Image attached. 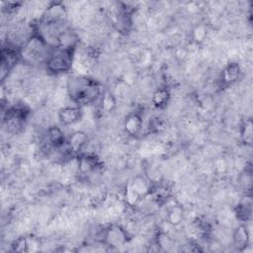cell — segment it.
I'll list each match as a JSON object with an SVG mask.
<instances>
[{"instance_id":"obj_5","label":"cell","mask_w":253,"mask_h":253,"mask_svg":"<svg viewBox=\"0 0 253 253\" xmlns=\"http://www.w3.org/2000/svg\"><path fill=\"white\" fill-rule=\"evenodd\" d=\"M67 15V9L64 4L61 2H49L40 21L54 26H65Z\"/></svg>"},{"instance_id":"obj_6","label":"cell","mask_w":253,"mask_h":253,"mask_svg":"<svg viewBox=\"0 0 253 253\" xmlns=\"http://www.w3.org/2000/svg\"><path fill=\"white\" fill-rule=\"evenodd\" d=\"M128 240V232L119 224H112L105 229L103 242L109 246L117 247L125 245Z\"/></svg>"},{"instance_id":"obj_3","label":"cell","mask_w":253,"mask_h":253,"mask_svg":"<svg viewBox=\"0 0 253 253\" xmlns=\"http://www.w3.org/2000/svg\"><path fill=\"white\" fill-rule=\"evenodd\" d=\"M75 49H63L53 47L46 62V70L54 75H59L70 71L73 67Z\"/></svg>"},{"instance_id":"obj_12","label":"cell","mask_w":253,"mask_h":253,"mask_svg":"<svg viewBox=\"0 0 253 253\" xmlns=\"http://www.w3.org/2000/svg\"><path fill=\"white\" fill-rule=\"evenodd\" d=\"M250 233L246 225L237 226L232 232V242L238 250H244L249 244Z\"/></svg>"},{"instance_id":"obj_1","label":"cell","mask_w":253,"mask_h":253,"mask_svg":"<svg viewBox=\"0 0 253 253\" xmlns=\"http://www.w3.org/2000/svg\"><path fill=\"white\" fill-rule=\"evenodd\" d=\"M66 91L76 106L95 103L103 94L102 87L94 80L84 76H72L66 80Z\"/></svg>"},{"instance_id":"obj_14","label":"cell","mask_w":253,"mask_h":253,"mask_svg":"<svg viewBox=\"0 0 253 253\" xmlns=\"http://www.w3.org/2000/svg\"><path fill=\"white\" fill-rule=\"evenodd\" d=\"M165 213V221L171 226H178L184 219V210L178 204L167 209Z\"/></svg>"},{"instance_id":"obj_4","label":"cell","mask_w":253,"mask_h":253,"mask_svg":"<svg viewBox=\"0 0 253 253\" xmlns=\"http://www.w3.org/2000/svg\"><path fill=\"white\" fill-rule=\"evenodd\" d=\"M27 111L23 108L12 107L7 109V111L3 114V125L6 127L7 132L16 134L19 133L26 122Z\"/></svg>"},{"instance_id":"obj_22","label":"cell","mask_w":253,"mask_h":253,"mask_svg":"<svg viewBox=\"0 0 253 253\" xmlns=\"http://www.w3.org/2000/svg\"><path fill=\"white\" fill-rule=\"evenodd\" d=\"M208 36L207 26L204 24H198L192 31V38L196 43H202Z\"/></svg>"},{"instance_id":"obj_11","label":"cell","mask_w":253,"mask_h":253,"mask_svg":"<svg viewBox=\"0 0 253 253\" xmlns=\"http://www.w3.org/2000/svg\"><path fill=\"white\" fill-rule=\"evenodd\" d=\"M240 74H241L240 65L235 61L229 62L221 70L220 81L225 86L232 85L239 79Z\"/></svg>"},{"instance_id":"obj_23","label":"cell","mask_w":253,"mask_h":253,"mask_svg":"<svg viewBox=\"0 0 253 253\" xmlns=\"http://www.w3.org/2000/svg\"><path fill=\"white\" fill-rule=\"evenodd\" d=\"M11 250L14 252H28L29 251L28 238L21 236L15 239L11 243Z\"/></svg>"},{"instance_id":"obj_20","label":"cell","mask_w":253,"mask_h":253,"mask_svg":"<svg viewBox=\"0 0 253 253\" xmlns=\"http://www.w3.org/2000/svg\"><path fill=\"white\" fill-rule=\"evenodd\" d=\"M240 136L245 144L251 145L253 139L252 122L250 119H245L240 125Z\"/></svg>"},{"instance_id":"obj_15","label":"cell","mask_w":253,"mask_h":253,"mask_svg":"<svg viewBox=\"0 0 253 253\" xmlns=\"http://www.w3.org/2000/svg\"><path fill=\"white\" fill-rule=\"evenodd\" d=\"M251 199L250 197H245L234 209V214L236 219L240 221H248L251 218Z\"/></svg>"},{"instance_id":"obj_19","label":"cell","mask_w":253,"mask_h":253,"mask_svg":"<svg viewBox=\"0 0 253 253\" xmlns=\"http://www.w3.org/2000/svg\"><path fill=\"white\" fill-rule=\"evenodd\" d=\"M131 186L136 190V192L141 196L145 197L146 195L150 194L151 190V182L150 180L146 179L145 177L142 176H136L133 178L132 181H129Z\"/></svg>"},{"instance_id":"obj_9","label":"cell","mask_w":253,"mask_h":253,"mask_svg":"<svg viewBox=\"0 0 253 253\" xmlns=\"http://www.w3.org/2000/svg\"><path fill=\"white\" fill-rule=\"evenodd\" d=\"M143 126V120L140 114L136 112H131L127 114L124 120V128L126 134L129 136H137Z\"/></svg>"},{"instance_id":"obj_10","label":"cell","mask_w":253,"mask_h":253,"mask_svg":"<svg viewBox=\"0 0 253 253\" xmlns=\"http://www.w3.org/2000/svg\"><path fill=\"white\" fill-rule=\"evenodd\" d=\"M88 142H89V136L87 132L81 129L73 131L67 139V143L69 145L70 150L75 154L80 153L86 147Z\"/></svg>"},{"instance_id":"obj_21","label":"cell","mask_w":253,"mask_h":253,"mask_svg":"<svg viewBox=\"0 0 253 253\" xmlns=\"http://www.w3.org/2000/svg\"><path fill=\"white\" fill-rule=\"evenodd\" d=\"M167 122L164 118L159 116L152 117L148 122V130L151 133H160L166 129Z\"/></svg>"},{"instance_id":"obj_17","label":"cell","mask_w":253,"mask_h":253,"mask_svg":"<svg viewBox=\"0 0 253 253\" xmlns=\"http://www.w3.org/2000/svg\"><path fill=\"white\" fill-rule=\"evenodd\" d=\"M142 200V197L134 190L130 182H128L124 191V202L128 208L137 207Z\"/></svg>"},{"instance_id":"obj_2","label":"cell","mask_w":253,"mask_h":253,"mask_svg":"<svg viewBox=\"0 0 253 253\" xmlns=\"http://www.w3.org/2000/svg\"><path fill=\"white\" fill-rule=\"evenodd\" d=\"M52 48L39 34H33L19 47L20 59L28 65L45 64Z\"/></svg>"},{"instance_id":"obj_24","label":"cell","mask_w":253,"mask_h":253,"mask_svg":"<svg viewBox=\"0 0 253 253\" xmlns=\"http://www.w3.org/2000/svg\"><path fill=\"white\" fill-rule=\"evenodd\" d=\"M213 167L217 173L224 174L228 169V164L224 158L218 157L213 161Z\"/></svg>"},{"instance_id":"obj_18","label":"cell","mask_w":253,"mask_h":253,"mask_svg":"<svg viewBox=\"0 0 253 253\" xmlns=\"http://www.w3.org/2000/svg\"><path fill=\"white\" fill-rule=\"evenodd\" d=\"M100 109L104 114H111L117 108V98L110 91H105L100 97Z\"/></svg>"},{"instance_id":"obj_16","label":"cell","mask_w":253,"mask_h":253,"mask_svg":"<svg viewBox=\"0 0 253 253\" xmlns=\"http://www.w3.org/2000/svg\"><path fill=\"white\" fill-rule=\"evenodd\" d=\"M170 91L167 87H157L151 96V102L156 108L165 107L170 100Z\"/></svg>"},{"instance_id":"obj_8","label":"cell","mask_w":253,"mask_h":253,"mask_svg":"<svg viewBox=\"0 0 253 253\" xmlns=\"http://www.w3.org/2000/svg\"><path fill=\"white\" fill-rule=\"evenodd\" d=\"M57 118L63 126H73L83 118V111L79 106H63L57 111Z\"/></svg>"},{"instance_id":"obj_7","label":"cell","mask_w":253,"mask_h":253,"mask_svg":"<svg viewBox=\"0 0 253 253\" xmlns=\"http://www.w3.org/2000/svg\"><path fill=\"white\" fill-rule=\"evenodd\" d=\"M20 60L19 49L7 46L1 50V79L2 81L8 76L9 72L15 67L17 62Z\"/></svg>"},{"instance_id":"obj_13","label":"cell","mask_w":253,"mask_h":253,"mask_svg":"<svg viewBox=\"0 0 253 253\" xmlns=\"http://www.w3.org/2000/svg\"><path fill=\"white\" fill-rule=\"evenodd\" d=\"M45 142L52 147H58L64 144L66 141L62 130L56 126H50L46 129Z\"/></svg>"}]
</instances>
